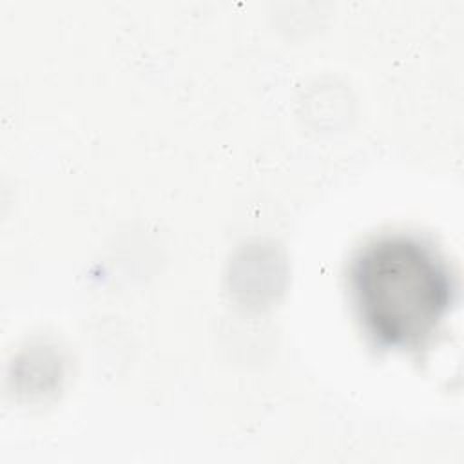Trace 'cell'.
I'll return each instance as SVG.
<instances>
[{
    "mask_svg": "<svg viewBox=\"0 0 464 464\" xmlns=\"http://www.w3.org/2000/svg\"><path fill=\"white\" fill-rule=\"evenodd\" d=\"M353 304L364 330L386 348H419L444 321L453 281L440 254L410 234L368 241L350 268Z\"/></svg>",
    "mask_w": 464,
    "mask_h": 464,
    "instance_id": "cell-1",
    "label": "cell"
}]
</instances>
